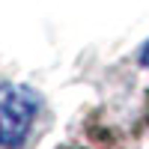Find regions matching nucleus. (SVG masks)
Wrapping results in <instances>:
<instances>
[{
    "mask_svg": "<svg viewBox=\"0 0 149 149\" xmlns=\"http://www.w3.org/2000/svg\"><path fill=\"white\" fill-rule=\"evenodd\" d=\"M137 60H140L143 66H149V42H146V45L140 48V54H137Z\"/></svg>",
    "mask_w": 149,
    "mask_h": 149,
    "instance_id": "nucleus-2",
    "label": "nucleus"
},
{
    "mask_svg": "<svg viewBox=\"0 0 149 149\" xmlns=\"http://www.w3.org/2000/svg\"><path fill=\"white\" fill-rule=\"evenodd\" d=\"M39 95L30 86L3 84L0 86V146L15 149L30 134L36 116H39Z\"/></svg>",
    "mask_w": 149,
    "mask_h": 149,
    "instance_id": "nucleus-1",
    "label": "nucleus"
}]
</instances>
